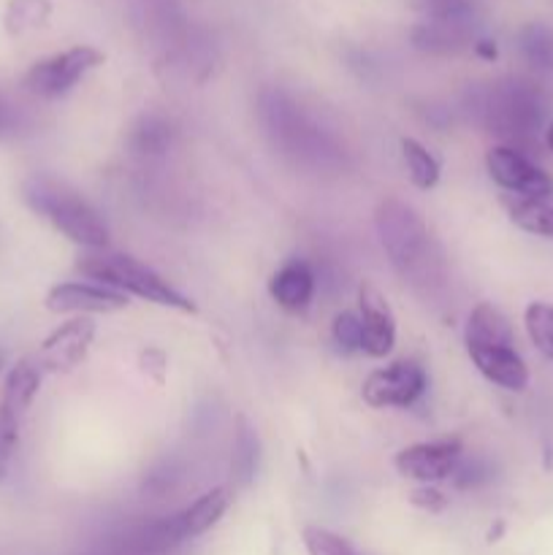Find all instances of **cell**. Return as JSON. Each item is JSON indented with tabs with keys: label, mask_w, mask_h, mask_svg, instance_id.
<instances>
[{
	"label": "cell",
	"mask_w": 553,
	"mask_h": 555,
	"mask_svg": "<svg viewBox=\"0 0 553 555\" xmlns=\"http://www.w3.org/2000/svg\"><path fill=\"white\" fill-rule=\"evenodd\" d=\"M43 304L54 314H112L128 307V298L95 282H63L47 293Z\"/></svg>",
	"instance_id": "10"
},
{
	"label": "cell",
	"mask_w": 553,
	"mask_h": 555,
	"mask_svg": "<svg viewBox=\"0 0 553 555\" xmlns=\"http://www.w3.org/2000/svg\"><path fill=\"white\" fill-rule=\"evenodd\" d=\"M545 141H548V150L553 152V122H551V128H548V133H545Z\"/></svg>",
	"instance_id": "32"
},
{
	"label": "cell",
	"mask_w": 553,
	"mask_h": 555,
	"mask_svg": "<svg viewBox=\"0 0 553 555\" xmlns=\"http://www.w3.org/2000/svg\"><path fill=\"white\" fill-rule=\"evenodd\" d=\"M92 339H95V323L87 318H74L60 325L57 331L47 336L38 347L36 363L41 372H70L79 366L90 352Z\"/></svg>",
	"instance_id": "9"
},
{
	"label": "cell",
	"mask_w": 553,
	"mask_h": 555,
	"mask_svg": "<svg viewBox=\"0 0 553 555\" xmlns=\"http://www.w3.org/2000/svg\"><path fill=\"white\" fill-rule=\"evenodd\" d=\"M480 108L488 130L504 135V139L526 141L542 125L545 101L531 81L507 79L486 92Z\"/></svg>",
	"instance_id": "4"
},
{
	"label": "cell",
	"mask_w": 553,
	"mask_h": 555,
	"mask_svg": "<svg viewBox=\"0 0 553 555\" xmlns=\"http://www.w3.org/2000/svg\"><path fill=\"white\" fill-rule=\"evenodd\" d=\"M524 323L531 345L553 361V304L531 301L524 312Z\"/></svg>",
	"instance_id": "22"
},
{
	"label": "cell",
	"mask_w": 553,
	"mask_h": 555,
	"mask_svg": "<svg viewBox=\"0 0 553 555\" xmlns=\"http://www.w3.org/2000/svg\"><path fill=\"white\" fill-rule=\"evenodd\" d=\"M49 14H52V3L49 0H9L3 14V25L9 36H22V33L38 30L47 25Z\"/></svg>",
	"instance_id": "19"
},
{
	"label": "cell",
	"mask_w": 553,
	"mask_h": 555,
	"mask_svg": "<svg viewBox=\"0 0 553 555\" xmlns=\"http://www.w3.org/2000/svg\"><path fill=\"white\" fill-rule=\"evenodd\" d=\"M22 198L74 244L87 249H103L108 244V228L95 206L60 179L47 177V173L25 179Z\"/></svg>",
	"instance_id": "2"
},
{
	"label": "cell",
	"mask_w": 553,
	"mask_h": 555,
	"mask_svg": "<svg viewBox=\"0 0 553 555\" xmlns=\"http://www.w3.org/2000/svg\"><path fill=\"white\" fill-rule=\"evenodd\" d=\"M475 54L483 60H497L499 49L491 38H480V41H475Z\"/></svg>",
	"instance_id": "31"
},
{
	"label": "cell",
	"mask_w": 553,
	"mask_h": 555,
	"mask_svg": "<svg viewBox=\"0 0 553 555\" xmlns=\"http://www.w3.org/2000/svg\"><path fill=\"white\" fill-rule=\"evenodd\" d=\"M0 366H3V356H0Z\"/></svg>",
	"instance_id": "33"
},
{
	"label": "cell",
	"mask_w": 553,
	"mask_h": 555,
	"mask_svg": "<svg viewBox=\"0 0 553 555\" xmlns=\"http://www.w3.org/2000/svg\"><path fill=\"white\" fill-rule=\"evenodd\" d=\"M466 345H510L515 347L507 318L493 304H477L466 320Z\"/></svg>",
	"instance_id": "16"
},
{
	"label": "cell",
	"mask_w": 553,
	"mask_h": 555,
	"mask_svg": "<svg viewBox=\"0 0 553 555\" xmlns=\"http://www.w3.org/2000/svg\"><path fill=\"white\" fill-rule=\"evenodd\" d=\"M374 222L385 255L401 280L410 282L417 296H437L445 285V263L421 215L412 206L388 198L377 206Z\"/></svg>",
	"instance_id": "1"
},
{
	"label": "cell",
	"mask_w": 553,
	"mask_h": 555,
	"mask_svg": "<svg viewBox=\"0 0 553 555\" xmlns=\"http://www.w3.org/2000/svg\"><path fill=\"white\" fill-rule=\"evenodd\" d=\"M22 128H25V117H22L20 106L11 103L9 98L0 92V141L11 139V135L20 133Z\"/></svg>",
	"instance_id": "28"
},
{
	"label": "cell",
	"mask_w": 553,
	"mask_h": 555,
	"mask_svg": "<svg viewBox=\"0 0 553 555\" xmlns=\"http://www.w3.org/2000/svg\"><path fill=\"white\" fill-rule=\"evenodd\" d=\"M228 507H231V491H228L226 486L206 491L204 496L195 499L188 509L171 515V529L177 542L195 540V537L215 529V526L220 524L222 515L228 513Z\"/></svg>",
	"instance_id": "13"
},
{
	"label": "cell",
	"mask_w": 553,
	"mask_h": 555,
	"mask_svg": "<svg viewBox=\"0 0 553 555\" xmlns=\"http://www.w3.org/2000/svg\"><path fill=\"white\" fill-rule=\"evenodd\" d=\"M518 49L540 74H553V30L548 25H526L518 33Z\"/></svg>",
	"instance_id": "18"
},
{
	"label": "cell",
	"mask_w": 553,
	"mask_h": 555,
	"mask_svg": "<svg viewBox=\"0 0 553 555\" xmlns=\"http://www.w3.org/2000/svg\"><path fill=\"white\" fill-rule=\"evenodd\" d=\"M314 287V271L309 269L307 260H287L280 271H274V276L269 280V293L276 301V307H282L285 312H304V309L312 304Z\"/></svg>",
	"instance_id": "14"
},
{
	"label": "cell",
	"mask_w": 553,
	"mask_h": 555,
	"mask_svg": "<svg viewBox=\"0 0 553 555\" xmlns=\"http://www.w3.org/2000/svg\"><path fill=\"white\" fill-rule=\"evenodd\" d=\"M304 547L309 555H361L345 537L334 534L320 526H307L304 529Z\"/></svg>",
	"instance_id": "24"
},
{
	"label": "cell",
	"mask_w": 553,
	"mask_h": 555,
	"mask_svg": "<svg viewBox=\"0 0 553 555\" xmlns=\"http://www.w3.org/2000/svg\"><path fill=\"white\" fill-rule=\"evenodd\" d=\"M461 459H464V448H461L459 439H437V442H417L399 450L394 466L407 480L432 486V482H442L453 477Z\"/></svg>",
	"instance_id": "8"
},
{
	"label": "cell",
	"mask_w": 553,
	"mask_h": 555,
	"mask_svg": "<svg viewBox=\"0 0 553 555\" xmlns=\"http://www.w3.org/2000/svg\"><path fill=\"white\" fill-rule=\"evenodd\" d=\"M472 363L477 366V372L488 379V383L499 385L504 390H520L529 385V369H526L524 358L518 356V350L510 345H466Z\"/></svg>",
	"instance_id": "12"
},
{
	"label": "cell",
	"mask_w": 553,
	"mask_h": 555,
	"mask_svg": "<svg viewBox=\"0 0 553 555\" xmlns=\"http://www.w3.org/2000/svg\"><path fill=\"white\" fill-rule=\"evenodd\" d=\"M507 215L520 231L531 233V236L553 238V206L540 198H504Z\"/></svg>",
	"instance_id": "17"
},
{
	"label": "cell",
	"mask_w": 553,
	"mask_h": 555,
	"mask_svg": "<svg viewBox=\"0 0 553 555\" xmlns=\"http://www.w3.org/2000/svg\"><path fill=\"white\" fill-rule=\"evenodd\" d=\"M488 480H491V469H488V464L483 459H472V461L461 459V464L455 466L453 472L455 488H477Z\"/></svg>",
	"instance_id": "27"
},
{
	"label": "cell",
	"mask_w": 553,
	"mask_h": 555,
	"mask_svg": "<svg viewBox=\"0 0 553 555\" xmlns=\"http://www.w3.org/2000/svg\"><path fill=\"white\" fill-rule=\"evenodd\" d=\"M231 469L239 486H249L255 480V472H258V437H255V431L244 417H239L236 423Z\"/></svg>",
	"instance_id": "20"
},
{
	"label": "cell",
	"mask_w": 553,
	"mask_h": 555,
	"mask_svg": "<svg viewBox=\"0 0 553 555\" xmlns=\"http://www.w3.org/2000/svg\"><path fill=\"white\" fill-rule=\"evenodd\" d=\"M410 504L412 507L423 509V513H442V509L448 507V496H445L442 491H437V488L423 486L410 493Z\"/></svg>",
	"instance_id": "29"
},
{
	"label": "cell",
	"mask_w": 553,
	"mask_h": 555,
	"mask_svg": "<svg viewBox=\"0 0 553 555\" xmlns=\"http://www.w3.org/2000/svg\"><path fill=\"white\" fill-rule=\"evenodd\" d=\"M16 417L0 406V482L9 475L11 459H14L16 442H20V434H16Z\"/></svg>",
	"instance_id": "26"
},
{
	"label": "cell",
	"mask_w": 553,
	"mask_h": 555,
	"mask_svg": "<svg viewBox=\"0 0 553 555\" xmlns=\"http://www.w3.org/2000/svg\"><path fill=\"white\" fill-rule=\"evenodd\" d=\"M358 309H361L358 318L363 331L361 352H366L369 358H385L396 345V318L388 298L374 285L363 282L358 287Z\"/></svg>",
	"instance_id": "11"
},
{
	"label": "cell",
	"mask_w": 553,
	"mask_h": 555,
	"mask_svg": "<svg viewBox=\"0 0 553 555\" xmlns=\"http://www.w3.org/2000/svg\"><path fill=\"white\" fill-rule=\"evenodd\" d=\"M486 166L493 182L518 198L545 201L548 195H553V179L515 146H491L486 155Z\"/></svg>",
	"instance_id": "7"
},
{
	"label": "cell",
	"mask_w": 553,
	"mask_h": 555,
	"mask_svg": "<svg viewBox=\"0 0 553 555\" xmlns=\"http://www.w3.org/2000/svg\"><path fill=\"white\" fill-rule=\"evenodd\" d=\"M101 63L103 52H98L95 47H70L65 49V52L52 54V57L38 60V63L25 74L22 87H25L30 95L52 101V98H60L68 90H74V87Z\"/></svg>",
	"instance_id": "5"
},
{
	"label": "cell",
	"mask_w": 553,
	"mask_h": 555,
	"mask_svg": "<svg viewBox=\"0 0 553 555\" xmlns=\"http://www.w3.org/2000/svg\"><path fill=\"white\" fill-rule=\"evenodd\" d=\"M38 388H41V366L36 361H30V358L16 361L11 366L9 377H5L3 410L20 421L27 412V406L33 404V399H36Z\"/></svg>",
	"instance_id": "15"
},
{
	"label": "cell",
	"mask_w": 553,
	"mask_h": 555,
	"mask_svg": "<svg viewBox=\"0 0 553 555\" xmlns=\"http://www.w3.org/2000/svg\"><path fill=\"white\" fill-rule=\"evenodd\" d=\"M141 369H144L155 383H163V379H166V356H163L160 350L141 352Z\"/></svg>",
	"instance_id": "30"
},
{
	"label": "cell",
	"mask_w": 553,
	"mask_h": 555,
	"mask_svg": "<svg viewBox=\"0 0 553 555\" xmlns=\"http://www.w3.org/2000/svg\"><path fill=\"white\" fill-rule=\"evenodd\" d=\"M426 393V372L415 361H396L388 369H377L363 379L361 396L372 410H390V406L415 404Z\"/></svg>",
	"instance_id": "6"
},
{
	"label": "cell",
	"mask_w": 553,
	"mask_h": 555,
	"mask_svg": "<svg viewBox=\"0 0 553 555\" xmlns=\"http://www.w3.org/2000/svg\"><path fill=\"white\" fill-rule=\"evenodd\" d=\"M76 269H79V274L95 280V285L112 287L117 293H130V296H139L144 301L157 304V307L177 309V312H195V304L190 298H184L157 271H152L141 260L130 258V255L90 253L79 258Z\"/></svg>",
	"instance_id": "3"
},
{
	"label": "cell",
	"mask_w": 553,
	"mask_h": 555,
	"mask_svg": "<svg viewBox=\"0 0 553 555\" xmlns=\"http://www.w3.org/2000/svg\"><path fill=\"white\" fill-rule=\"evenodd\" d=\"M334 345L339 347L342 356H350V352H358L363 345V331H361V318L352 312H339L334 318Z\"/></svg>",
	"instance_id": "25"
},
{
	"label": "cell",
	"mask_w": 553,
	"mask_h": 555,
	"mask_svg": "<svg viewBox=\"0 0 553 555\" xmlns=\"http://www.w3.org/2000/svg\"><path fill=\"white\" fill-rule=\"evenodd\" d=\"M130 144L136 152H163L171 144V125L160 117H141L130 133Z\"/></svg>",
	"instance_id": "23"
},
{
	"label": "cell",
	"mask_w": 553,
	"mask_h": 555,
	"mask_svg": "<svg viewBox=\"0 0 553 555\" xmlns=\"http://www.w3.org/2000/svg\"><path fill=\"white\" fill-rule=\"evenodd\" d=\"M401 155H404L407 171L417 190H432L439 182V163L421 141L401 139Z\"/></svg>",
	"instance_id": "21"
}]
</instances>
